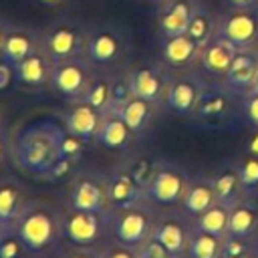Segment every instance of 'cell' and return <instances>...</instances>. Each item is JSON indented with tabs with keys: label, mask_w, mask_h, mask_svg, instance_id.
I'll return each mask as SVG.
<instances>
[{
	"label": "cell",
	"mask_w": 258,
	"mask_h": 258,
	"mask_svg": "<svg viewBox=\"0 0 258 258\" xmlns=\"http://www.w3.org/2000/svg\"><path fill=\"white\" fill-rule=\"evenodd\" d=\"M64 133L67 127L58 119L42 117L28 121L10 141V157L14 165L28 175L44 179L52 165L60 159Z\"/></svg>",
	"instance_id": "1"
},
{
	"label": "cell",
	"mask_w": 258,
	"mask_h": 258,
	"mask_svg": "<svg viewBox=\"0 0 258 258\" xmlns=\"http://www.w3.org/2000/svg\"><path fill=\"white\" fill-rule=\"evenodd\" d=\"M62 214L64 210L48 202L28 200L12 230L24 242L32 258H44L58 248L62 242Z\"/></svg>",
	"instance_id": "2"
},
{
	"label": "cell",
	"mask_w": 258,
	"mask_h": 258,
	"mask_svg": "<svg viewBox=\"0 0 258 258\" xmlns=\"http://www.w3.org/2000/svg\"><path fill=\"white\" fill-rule=\"evenodd\" d=\"M157 206L151 202H141L125 210H111V240L139 250L147 240H151L153 226L157 220Z\"/></svg>",
	"instance_id": "3"
},
{
	"label": "cell",
	"mask_w": 258,
	"mask_h": 258,
	"mask_svg": "<svg viewBox=\"0 0 258 258\" xmlns=\"http://www.w3.org/2000/svg\"><path fill=\"white\" fill-rule=\"evenodd\" d=\"M111 240V212H81L67 208L62 214V242L79 248H101Z\"/></svg>",
	"instance_id": "4"
},
{
	"label": "cell",
	"mask_w": 258,
	"mask_h": 258,
	"mask_svg": "<svg viewBox=\"0 0 258 258\" xmlns=\"http://www.w3.org/2000/svg\"><path fill=\"white\" fill-rule=\"evenodd\" d=\"M87 36L89 28H85L79 20L58 18L40 32V46L52 56L54 62L67 60L85 54Z\"/></svg>",
	"instance_id": "5"
},
{
	"label": "cell",
	"mask_w": 258,
	"mask_h": 258,
	"mask_svg": "<svg viewBox=\"0 0 258 258\" xmlns=\"http://www.w3.org/2000/svg\"><path fill=\"white\" fill-rule=\"evenodd\" d=\"M95 73H97V67L85 54L67 58V60H56L52 67L48 87L58 99L67 103H75L83 99Z\"/></svg>",
	"instance_id": "6"
},
{
	"label": "cell",
	"mask_w": 258,
	"mask_h": 258,
	"mask_svg": "<svg viewBox=\"0 0 258 258\" xmlns=\"http://www.w3.org/2000/svg\"><path fill=\"white\" fill-rule=\"evenodd\" d=\"M69 208L81 212H111L109 191H107V173L97 169H79L73 173L69 185Z\"/></svg>",
	"instance_id": "7"
},
{
	"label": "cell",
	"mask_w": 258,
	"mask_h": 258,
	"mask_svg": "<svg viewBox=\"0 0 258 258\" xmlns=\"http://www.w3.org/2000/svg\"><path fill=\"white\" fill-rule=\"evenodd\" d=\"M191 181V175L185 167H181L175 161H157L155 173L145 189L147 200L157 208H173L179 206L187 185Z\"/></svg>",
	"instance_id": "8"
},
{
	"label": "cell",
	"mask_w": 258,
	"mask_h": 258,
	"mask_svg": "<svg viewBox=\"0 0 258 258\" xmlns=\"http://www.w3.org/2000/svg\"><path fill=\"white\" fill-rule=\"evenodd\" d=\"M129 50L125 32L115 24H97L89 28L85 56L95 67H111L119 62Z\"/></svg>",
	"instance_id": "9"
},
{
	"label": "cell",
	"mask_w": 258,
	"mask_h": 258,
	"mask_svg": "<svg viewBox=\"0 0 258 258\" xmlns=\"http://www.w3.org/2000/svg\"><path fill=\"white\" fill-rule=\"evenodd\" d=\"M191 220L181 214H159L153 226L151 238L159 242L173 258H185V250L191 236Z\"/></svg>",
	"instance_id": "10"
},
{
	"label": "cell",
	"mask_w": 258,
	"mask_h": 258,
	"mask_svg": "<svg viewBox=\"0 0 258 258\" xmlns=\"http://www.w3.org/2000/svg\"><path fill=\"white\" fill-rule=\"evenodd\" d=\"M107 191H109L111 210H125L141 202H149L145 187H141L135 181V177L131 175L125 163L107 171Z\"/></svg>",
	"instance_id": "11"
},
{
	"label": "cell",
	"mask_w": 258,
	"mask_h": 258,
	"mask_svg": "<svg viewBox=\"0 0 258 258\" xmlns=\"http://www.w3.org/2000/svg\"><path fill=\"white\" fill-rule=\"evenodd\" d=\"M129 73V83L133 97H141L153 105H161L165 99V91L169 85V77L159 64H141L135 67Z\"/></svg>",
	"instance_id": "12"
},
{
	"label": "cell",
	"mask_w": 258,
	"mask_h": 258,
	"mask_svg": "<svg viewBox=\"0 0 258 258\" xmlns=\"http://www.w3.org/2000/svg\"><path fill=\"white\" fill-rule=\"evenodd\" d=\"M202 91H204V83L198 77L183 75V77L171 79L165 91L163 105L179 117H191L198 107Z\"/></svg>",
	"instance_id": "13"
},
{
	"label": "cell",
	"mask_w": 258,
	"mask_h": 258,
	"mask_svg": "<svg viewBox=\"0 0 258 258\" xmlns=\"http://www.w3.org/2000/svg\"><path fill=\"white\" fill-rule=\"evenodd\" d=\"M62 123L67 131L91 143V141H97V135L103 123V111L95 109L85 101H75V103H69L67 111L62 113Z\"/></svg>",
	"instance_id": "14"
},
{
	"label": "cell",
	"mask_w": 258,
	"mask_h": 258,
	"mask_svg": "<svg viewBox=\"0 0 258 258\" xmlns=\"http://www.w3.org/2000/svg\"><path fill=\"white\" fill-rule=\"evenodd\" d=\"M216 34L230 40L238 50H246V48L252 46V42L258 36V20L252 12H248L244 8H238V10L230 12L220 22Z\"/></svg>",
	"instance_id": "15"
},
{
	"label": "cell",
	"mask_w": 258,
	"mask_h": 258,
	"mask_svg": "<svg viewBox=\"0 0 258 258\" xmlns=\"http://www.w3.org/2000/svg\"><path fill=\"white\" fill-rule=\"evenodd\" d=\"M52 67H54L52 56L42 46H38L32 54H28L24 60H20L14 67L16 85L26 87V89H34V91L42 89V87H48Z\"/></svg>",
	"instance_id": "16"
},
{
	"label": "cell",
	"mask_w": 258,
	"mask_h": 258,
	"mask_svg": "<svg viewBox=\"0 0 258 258\" xmlns=\"http://www.w3.org/2000/svg\"><path fill=\"white\" fill-rule=\"evenodd\" d=\"M133 141H137V137L125 123L121 109H115V107L107 109L103 113V123L95 143H99L109 151H127Z\"/></svg>",
	"instance_id": "17"
},
{
	"label": "cell",
	"mask_w": 258,
	"mask_h": 258,
	"mask_svg": "<svg viewBox=\"0 0 258 258\" xmlns=\"http://www.w3.org/2000/svg\"><path fill=\"white\" fill-rule=\"evenodd\" d=\"M228 115H230L228 93L224 89L204 85V91L200 95L198 107H196L191 117H196V121H200L206 127H218L228 119Z\"/></svg>",
	"instance_id": "18"
},
{
	"label": "cell",
	"mask_w": 258,
	"mask_h": 258,
	"mask_svg": "<svg viewBox=\"0 0 258 258\" xmlns=\"http://www.w3.org/2000/svg\"><path fill=\"white\" fill-rule=\"evenodd\" d=\"M196 2L194 0H163L157 12V26L163 38L185 34Z\"/></svg>",
	"instance_id": "19"
},
{
	"label": "cell",
	"mask_w": 258,
	"mask_h": 258,
	"mask_svg": "<svg viewBox=\"0 0 258 258\" xmlns=\"http://www.w3.org/2000/svg\"><path fill=\"white\" fill-rule=\"evenodd\" d=\"M40 46V32L34 28H26V26H12L4 48L0 52V58L10 62L12 67H16L20 60H24L28 54H32L36 48Z\"/></svg>",
	"instance_id": "20"
},
{
	"label": "cell",
	"mask_w": 258,
	"mask_h": 258,
	"mask_svg": "<svg viewBox=\"0 0 258 258\" xmlns=\"http://www.w3.org/2000/svg\"><path fill=\"white\" fill-rule=\"evenodd\" d=\"M258 73V54L252 50H238L228 73L224 75V83L234 93H248Z\"/></svg>",
	"instance_id": "21"
},
{
	"label": "cell",
	"mask_w": 258,
	"mask_h": 258,
	"mask_svg": "<svg viewBox=\"0 0 258 258\" xmlns=\"http://www.w3.org/2000/svg\"><path fill=\"white\" fill-rule=\"evenodd\" d=\"M236 54H238V48L230 40H226L224 36L216 34L208 44L202 46V50H200V62H202V67L208 73L224 77L228 73V69H230V64H232V60H234Z\"/></svg>",
	"instance_id": "22"
},
{
	"label": "cell",
	"mask_w": 258,
	"mask_h": 258,
	"mask_svg": "<svg viewBox=\"0 0 258 258\" xmlns=\"http://www.w3.org/2000/svg\"><path fill=\"white\" fill-rule=\"evenodd\" d=\"M200 50L202 46L189 34L169 36V38H163L161 42V60L173 69L189 67L200 58Z\"/></svg>",
	"instance_id": "23"
},
{
	"label": "cell",
	"mask_w": 258,
	"mask_h": 258,
	"mask_svg": "<svg viewBox=\"0 0 258 258\" xmlns=\"http://www.w3.org/2000/svg\"><path fill=\"white\" fill-rule=\"evenodd\" d=\"M216 202L218 200L212 185V177H191L179 208L189 220H194L200 214H204L208 208H212Z\"/></svg>",
	"instance_id": "24"
},
{
	"label": "cell",
	"mask_w": 258,
	"mask_h": 258,
	"mask_svg": "<svg viewBox=\"0 0 258 258\" xmlns=\"http://www.w3.org/2000/svg\"><path fill=\"white\" fill-rule=\"evenodd\" d=\"M258 234V204L252 198H242L230 208L228 236L238 238H256Z\"/></svg>",
	"instance_id": "25"
},
{
	"label": "cell",
	"mask_w": 258,
	"mask_h": 258,
	"mask_svg": "<svg viewBox=\"0 0 258 258\" xmlns=\"http://www.w3.org/2000/svg\"><path fill=\"white\" fill-rule=\"evenodd\" d=\"M26 204H28L26 189L18 179L0 181V220L6 224L8 230L14 228Z\"/></svg>",
	"instance_id": "26"
},
{
	"label": "cell",
	"mask_w": 258,
	"mask_h": 258,
	"mask_svg": "<svg viewBox=\"0 0 258 258\" xmlns=\"http://www.w3.org/2000/svg\"><path fill=\"white\" fill-rule=\"evenodd\" d=\"M212 185L216 191V200L228 208H232L242 198H246L238 165H228V167H222L220 171H216L212 175Z\"/></svg>",
	"instance_id": "27"
},
{
	"label": "cell",
	"mask_w": 258,
	"mask_h": 258,
	"mask_svg": "<svg viewBox=\"0 0 258 258\" xmlns=\"http://www.w3.org/2000/svg\"><path fill=\"white\" fill-rule=\"evenodd\" d=\"M157 105L141 99V97H131L123 107H121V115L125 119V123L129 125V129L133 131V135L139 139L151 125L153 115H155Z\"/></svg>",
	"instance_id": "28"
},
{
	"label": "cell",
	"mask_w": 258,
	"mask_h": 258,
	"mask_svg": "<svg viewBox=\"0 0 258 258\" xmlns=\"http://www.w3.org/2000/svg\"><path fill=\"white\" fill-rule=\"evenodd\" d=\"M228 224H230V208L220 202H216L212 208H208L204 214H200L198 218L191 220L194 230L208 232L222 240L228 236Z\"/></svg>",
	"instance_id": "29"
},
{
	"label": "cell",
	"mask_w": 258,
	"mask_h": 258,
	"mask_svg": "<svg viewBox=\"0 0 258 258\" xmlns=\"http://www.w3.org/2000/svg\"><path fill=\"white\" fill-rule=\"evenodd\" d=\"M111 99H113V75L109 73H95V77L91 79L85 95L81 101L93 105L99 111H107L111 107Z\"/></svg>",
	"instance_id": "30"
},
{
	"label": "cell",
	"mask_w": 258,
	"mask_h": 258,
	"mask_svg": "<svg viewBox=\"0 0 258 258\" xmlns=\"http://www.w3.org/2000/svg\"><path fill=\"white\" fill-rule=\"evenodd\" d=\"M220 254H222V238L212 236L208 232L191 230L185 258H220Z\"/></svg>",
	"instance_id": "31"
},
{
	"label": "cell",
	"mask_w": 258,
	"mask_h": 258,
	"mask_svg": "<svg viewBox=\"0 0 258 258\" xmlns=\"http://www.w3.org/2000/svg\"><path fill=\"white\" fill-rule=\"evenodd\" d=\"M185 34H189L200 46L208 44L216 36V24H214V20L206 8H202V6L194 8V14H191V20H189Z\"/></svg>",
	"instance_id": "32"
},
{
	"label": "cell",
	"mask_w": 258,
	"mask_h": 258,
	"mask_svg": "<svg viewBox=\"0 0 258 258\" xmlns=\"http://www.w3.org/2000/svg\"><path fill=\"white\" fill-rule=\"evenodd\" d=\"M256 256H258V246L252 238L226 236L222 240L220 258H256Z\"/></svg>",
	"instance_id": "33"
},
{
	"label": "cell",
	"mask_w": 258,
	"mask_h": 258,
	"mask_svg": "<svg viewBox=\"0 0 258 258\" xmlns=\"http://www.w3.org/2000/svg\"><path fill=\"white\" fill-rule=\"evenodd\" d=\"M125 165H127V169L131 171V175L135 177V181H137L141 187L147 189V185H149V181H151V177H153V173H155L157 161L151 159L149 155H137V157H133L131 161H125Z\"/></svg>",
	"instance_id": "34"
},
{
	"label": "cell",
	"mask_w": 258,
	"mask_h": 258,
	"mask_svg": "<svg viewBox=\"0 0 258 258\" xmlns=\"http://www.w3.org/2000/svg\"><path fill=\"white\" fill-rule=\"evenodd\" d=\"M238 171H240V179H242L246 196L248 194H256L258 191V157L248 153L238 163Z\"/></svg>",
	"instance_id": "35"
},
{
	"label": "cell",
	"mask_w": 258,
	"mask_h": 258,
	"mask_svg": "<svg viewBox=\"0 0 258 258\" xmlns=\"http://www.w3.org/2000/svg\"><path fill=\"white\" fill-rule=\"evenodd\" d=\"M0 258H32V254L26 250L18 234L14 230H8L0 238Z\"/></svg>",
	"instance_id": "36"
},
{
	"label": "cell",
	"mask_w": 258,
	"mask_h": 258,
	"mask_svg": "<svg viewBox=\"0 0 258 258\" xmlns=\"http://www.w3.org/2000/svg\"><path fill=\"white\" fill-rule=\"evenodd\" d=\"M131 97H133V91H131V83H129V73L113 75V99H111V107L121 109Z\"/></svg>",
	"instance_id": "37"
},
{
	"label": "cell",
	"mask_w": 258,
	"mask_h": 258,
	"mask_svg": "<svg viewBox=\"0 0 258 258\" xmlns=\"http://www.w3.org/2000/svg\"><path fill=\"white\" fill-rule=\"evenodd\" d=\"M87 147V141H83L81 137L73 135L71 131L64 133L62 137V147H60V157H69V159H75L79 161L83 157V151Z\"/></svg>",
	"instance_id": "38"
},
{
	"label": "cell",
	"mask_w": 258,
	"mask_h": 258,
	"mask_svg": "<svg viewBox=\"0 0 258 258\" xmlns=\"http://www.w3.org/2000/svg\"><path fill=\"white\" fill-rule=\"evenodd\" d=\"M101 258H139L135 248H129L125 244H119L115 240H109L101 248Z\"/></svg>",
	"instance_id": "39"
},
{
	"label": "cell",
	"mask_w": 258,
	"mask_h": 258,
	"mask_svg": "<svg viewBox=\"0 0 258 258\" xmlns=\"http://www.w3.org/2000/svg\"><path fill=\"white\" fill-rule=\"evenodd\" d=\"M77 163H79V161H75V159L60 157V159L52 165V169L46 173L44 179H48V181H56V179H62V177H67V175H73V173L77 171Z\"/></svg>",
	"instance_id": "40"
},
{
	"label": "cell",
	"mask_w": 258,
	"mask_h": 258,
	"mask_svg": "<svg viewBox=\"0 0 258 258\" xmlns=\"http://www.w3.org/2000/svg\"><path fill=\"white\" fill-rule=\"evenodd\" d=\"M137 254H139V258H173L159 242H155L153 238L151 240H147L139 250H137Z\"/></svg>",
	"instance_id": "41"
},
{
	"label": "cell",
	"mask_w": 258,
	"mask_h": 258,
	"mask_svg": "<svg viewBox=\"0 0 258 258\" xmlns=\"http://www.w3.org/2000/svg\"><path fill=\"white\" fill-rule=\"evenodd\" d=\"M242 111H244L246 121L252 127H258V95H246L242 103Z\"/></svg>",
	"instance_id": "42"
},
{
	"label": "cell",
	"mask_w": 258,
	"mask_h": 258,
	"mask_svg": "<svg viewBox=\"0 0 258 258\" xmlns=\"http://www.w3.org/2000/svg\"><path fill=\"white\" fill-rule=\"evenodd\" d=\"M12 85H16V75H14V67L6 60L0 58V93L8 91Z\"/></svg>",
	"instance_id": "43"
},
{
	"label": "cell",
	"mask_w": 258,
	"mask_h": 258,
	"mask_svg": "<svg viewBox=\"0 0 258 258\" xmlns=\"http://www.w3.org/2000/svg\"><path fill=\"white\" fill-rule=\"evenodd\" d=\"M101 248H79V246H73V250L67 252L60 258H101Z\"/></svg>",
	"instance_id": "44"
},
{
	"label": "cell",
	"mask_w": 258,
	"mask_h": 258,
	"mask_svg": "<svg viewBox=\"0 0 258 258\" xmlns=\"http://www.w3.org/2000/svg\"><path fill=\"white\" fill-rule=\"evenodd\" d=\"M10 141H12V137L8 135V131L4 129V125L0 123V165L10 155Z\"/></svg>",
	"instance_id": "45"
},
{
	"label": "cell",
	"mask_w": 258,
	"mask_h": 258,
	"mask_svg": "<svg viewBox=\"0 0 258 258\" xmlns=\"http://www.w3.org/2000/svg\"><path fill=\"white\" fill-rule=\"evenodd\" d=\"M246 149H248L250 155H256L258 157V127H254L252 133H250V137L246 139Z\"/></svg>",
	"instance_id": "46"
},
{
	"label": "cell",
	"mask_w": 258,
	"mask_h": 258,
	"mask_svg": "<svg viewBox=\"0 0 258 258\" xmlns=\"http://www.w3.org/2000/svg\"><path fill=\"white\" fill-rule=\"evenodd\" d=\"M10 28H12V24L0 20V52H2V48H4V42H6V36H8V32H10Z\"/></svg>",
	"instance_id": "47"
},
{
	"label": "cell",
	"mask_w": 258,
	"mask_h": 258,
	"mask_svg": "<svg viewBox=\"0 0 258 258\" xmlns=\"http://www.w3.org/2000/svg\"><path fill=\"white\" fill-rule=\"evenodd\" d=\"M256 0H228V4H232L234 8H248L252 6Z\"/></svg>",
	"instance_id": "48"
},
{
	"label": "cell",
	"mask_w": 258,
	"mask_h": 258,
	"mask_svg": "<svg viewBox=\"0 0 258 258\" xmlns=\"http://www.w3.org/2000/svg\"><path fill=\"white\" fill-rule=\"evenodd\" d=\"M246 95H258V73H256V79H254V83H252V87Z\"/></svg>",
	"instance_id": "49"
},
{
	"label": "cell",
	"mask_w": 258,
	"mask_h": 258,
	"mask_svg": "<svg viewBox=\"0 0 258 258\" xmlns=\"http://www.w3.org/2000/svg\"><path fill=\"white\" fill-rule=\"evenodd\" d=\"M36 2H40V4H44V6H56V4H60L62 0H36Z\"/></svg>",
	"instance_id": "50"
},
{
	"label": "cell",
	"mask_w": 258,
	"mask_h": 258,
	"mask_svg": "<svg viewBox=\"0 0 258 258\" xmlns=\"http://www.w3.org/2000/svg\"><path fill=\"white\" fill-rule=\"evenodd\" d=\"M6 232H8V228H6V224H4L2 220H0V238H2V236H4Z\"/></svg>",
	"instance_id": "51"
},
{
	"label": "cell",
	"mask_w": 258,
	"mask_h": 258,
	"mask_svg": "<svg viewBox=\"0 0 258 258\" xmlns=\"http://www.w3.org/2000/svg\"><path fill=\"white\" fill-rule=\"evenodd\" d=\"M254 242H256V246H258V234H256V238H254Z\"/></svg>",
	"instance_id": "52"
},
{
	"label": "cell",
	"mask_w": 258,
	"mask_h": 258,
	"mask_svg": "<svg viewBox=\"0 0 258 258\" xmlns=\"http://www.w3.org/2000/svg\"><path fill=\"white\" fill-rule=\"evenodd\" d=\"M256 258H258V256H256Z\"/></svg>",
	"instance_id": "53"
}]
</instances>
